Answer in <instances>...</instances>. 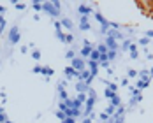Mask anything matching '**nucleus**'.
Returning <instances> with one entry per match:
<instances>
[{"label":"nucleus","mask_w":153,"mask_h":123,"mask_svg":"<svg viewBox=\"0 0 153 123\" xmlns=\"http://www.w3.org/2000/svg\"><path fill=\"white\" fill-rule=\"evenodd\" d=\"M92 11H93L92 7H88V5H83V4L77 7V13H79V16H90V14H92Z\"/></svg>","instance_id":"obj_9"},{"label":"nucleus","mask_w":153,"mask_h":123,"mask_svg":"<svg viewBox=\"0 0 153 123\" xmlns=\"http://www.w3.org/2000/svg\"><path fill=\"white\" fill-rule=\"evenodd\" d=\"M106 47L109 49V51H118V49H120L118 41H114V39H113V37H109V35H106Z\"/></svg>","instance_id":"obj_5"},{"label":"nucleus","mask_w":153,"mask_h":123,"mask_svg":"<svg viewBox=\"0 0 153 123\" xmlns=\"http://www.w3.org/2000/svg\"><path fill=\"white\" fill-rule=\"evenodd\" d=\"M56 118H58V120H62V122L65 120V114H63V111H56Z\"/></svg>","instance_id":"obj_25"},{"label":"nucleus","mask_w":153,"mask_h":123,"mask_svg":"<svg viewBox=\"0 0 153 123\" xmlns=\"http://www.w3.org/2000/svg\"><path fill=\"white\" fill-rule=\"evenodd\" d=\"M122 86H128V79H127V77L122 79Z\"/></svg>","instance_id":"obj_31"},{"label":"nucleus","mask_w":153,"mask_h":123,"mask_svg":"<svg viewBox=\"0 0 153 123\" xmlns=\"http://www.w3.org/2000/svg\"><path fill=\"white\" fill-rule=\"evenodd\" d=\"M150 72V77H153V67H152V70H148Z\"/></svg>","instance_id":"obj_35"},{"label":"nucleus","mask_w":153,"mask_h":123,"mask_svg":"<svg viewBox=\"0 0 153 123\" xmlns=\"http://www.w3.org/2000/svg\"><path fill=\"white\" fill-rule=\"evenodd\" d=\"M92 51H93V46H83L79 53H81V56H83V58H88V56L92 55Z\"/></svg>","instance_id":"obj_12"},{"label":"nucleus","mask_w":153,"mask_h":123,"mask_svg":"<svg viewBox=\"0 0 153 123\" xmlns=\"http://www.w3.org/2000/svg\"><path fill=\"white\" fill-rule=\"evenodd\" d=\"M63 123H76V120H74V118H65Z\"/></svg>","instance_id":"obj_30"},{"label":"nucleus","mask_w":153,"mask_h":123,"mask_svg":"<svg viewBox=\"0 0 153 123\" xmlns=\"http://www.w3.org/2000/svg\"><path fill=\"white\" fill-rule=\"evenodd\" d=\"M60 23H62V28H65V30L71 33V30H72V27H74V23H72V19L71 18H62L60 19Z\"/></svg>","instance_id":"obj_7"},{"label":"nucleus","mask_w":153,"mask_h":123,"mask_svg":"<svg viewBox=\"0 0 153 123\" xmlns=\"http://www.w3.org/2000/svg\"><path fill=\"white\" fill-rule=\"evenodd\" d=\"M65 58H67V60H74V58H76V53H74L72 49H69V51L65 53Z\"/></svg>","instance_id":"obj_19"},{"label":"nucleus","mask_w":153,"mask_h":123,"mask_svg":"<svg viewBox=\"0 0 153 123\" xmlns=\"http://www.w3.org/2000/svg\"><path fill=\"white\" fill-rule=\"evenodd\" d=\"M128 53H130V58L136 60L137 58V46L136 44H128Z\"/></svg>","instance_id":"obj_14"},{"label":"nucleus","mask_w":153,"mask_h":123,"mask_svg":"<svg viewBox=\"0 0 153 123\" xmlns=\"http://www.w3.org/2000/svg\"><path fill=\"white\" fill-rule=\"evenodd\" d=\"M95 49L99 51V55H107V51H109L106 47V44H99V47H95Z\"/></svg>","instance_id":"obj_17"},{"label":"nucleus","mask_w":153,"mask_h":123,"mask_svg":"<svg viewBox=\"0 0 153 123\" xmlns=\"http://www.w3.org/2000/svg\"><path fill=\"white\" fill-rule=\"evenodd\" d=\"M60 123H63V122H60Z\"/></svg>","instance_id":"obj_37"},{"label":"nucleus","mask_w":153,"mask_h":123,"mask_svg":"<svg viewBox=\"0 0 153 123\" xmlns=\"http://www.w3.org/2000/svg\"><path fill=\"white\" fill-rule=\"evenodd\" d=\"M139 44H141L143 47H146L148 44H150V39H148V37H144V39H141V41H139Z\"/></svg>","instance_id":"obj_23"},{"label":"nucleus","mask_w":153,"mask_h":123,"mask_svg":"<svg viewBox=\"0 0 153 123\" xmlns=\"http://www.w3.org/2000/svg\"><path fill=\"white\" fill-rule=\"evenodd\" d=\"M41 74H44L46 77H51L55 74V70H53L51 67H48V65H42V67H41Z\"/></svg>","instance_id":"obj_13"},{"label":"nucleus","mask_w":153,"mask_h":123,"mask_svg":"<svg viewBox=\"0 0 153 123\" xmlns=\"http://www.w3.org/2000/svg\"><path fill=\"white\" fill-rule=\"evenodd\" d=\"M116 53H118V51H107V60L113 61L114 58H116Z\"/></svg>","instance_id":"obj_21"},{"label":"nucleus","mask_w":153,"mask_h":123,"mask_svg":"<svg viewBox=\"0 0 153 123\" xmlns=\"http://www.w3.org/2000/svg\"><path fill=\"white\" fill-rule=\"evenodd\" d=\"M32 58L35 61H39L41 60V51H39V49H33V51H32Z\"/></svg>","instance_id":"obj_18"},{"label":"nucleus","mask_w":153,"mask_h":123,"mask_svg":"<svg viewBox=\"0 0 153 123\" xmlns=\"http://www.w3.org/2000/svg\"><path fill=\"white\" fill-rule=\"evenodd\" d=\"M146 37H148V39H153V30H148V32H146Z\"/></svg>","instance_id":"obj_32"},{"label":"nucleus","mask_w":153,"mask_h":123,"mask_svg":"<svg viewBox=\"0 0 153 123\" xmlns=\"http://www.w3.org/2000/svg\"><path fill=\"white\" fill-rule=\"evenodd\" d=\"M86 67H90V76L97 77V74H99V63L92 61V60H86Z\"/></svg>","instance_id":"obj_6"},{"label":"nucleus","mask_w":153,"mask_h":123,"mask_svg":"<svg viewBox=\"0 0 153 123\" xmlns=\"http://www.w3.org/2000/svg\"><path fill=\"white\" fill-rule=\"evenodd\" d=\"M137 76V70H132V69H130V70H128V77H136Z\"/></svg>","instance_id":"obj_28"},{"label":"nucleus","mask_w":153,"mask_h":123,"mask_svg":"<svg viewBox=\"0 0 153 123\" xmlns=\"http://www.w3.org/2000/svg\"><path fill=\"white\" fill-rule=\"evenodd\" d=\"M71 67L76 72H83L86 69V60L85 58H74V60H71Z\"/></svg>","instance_id":"obj_2"},{"label":"nucleus","mask_w":153,"mask_h":123,"mask_svg":"<svg viewBox=\"0 0 153 123\" xmlns=\"http://www.w3.org/2000/svg\"><path fill=\"white\" fill-rule=\"evenodd\" d=\"M9 42L11 44H18L19 42V30H18V27H13L9 30Z\"/></svg>","instance_id":"obj_4"},{"label":"nucleus","mask_w":153,"mask_h":123,"mask_svg":"<svg viewBox=\"0 0 153 123\" xmlns=\"http://www.w3.org/2000/svg\"><path fill=\"white\" fill-rule=\"evenodd\" d=\"M79 30H83V32H88V30H92V27H90V19H88V16H79Z\"/></svg>","instance_id":"obj_3"},{"label":"nucleus","mask_w":153,"mask_h":123,"mask_svg":"<svg viewBox=\"0 0 153 123\" xmlns=\"http://www.w3.org/2000/svg\"><path fill=\"white\" fill-rule=\"evenodd\" d=\"M120 100H122V99H120V95H118V93H113V97L109 99V102H111V106H114L116 109H118L120 106H122V102H120Z\"/></svg>","instance_id":"obj_10"},{"label":"nucleus","mask_w":153,"mask_h":123,"mask_svg":"<svg viewBox=\"0 0 153 123\" xmlns=\"http://www.w3.org/2000/svg\"><path fill=\"white\" fill-rule=\"evenodd\" d=\"M76 90H77V93H86V92H88V86H86V84H85L83 81H77Z\"/></svg>","instance_id":"obj_15"},{"label":"nucleus","mask_w":153,"mask_h":123,"mask_svg":"<svg viewBox=\"0 0 153 123\" xmlns=\"http://www.w3.org/2000/svg\"><path fill=\"white\" fill-rule=\"evenodd\" d=\"M72 41H74V35H72V33H67V35H65V44H67V42H72Z\"/></svg>","instance_id":"obj_24"},{"label":"nucleus","mask_w":153,"mask_h":123,"mask_svg":"<svg viewBox=\"0 0 153 123\" xmlns=\"http://www.w3.org/2000/svg\"><path fill=\"white\" fill-rule=\"evenodd\" d=\"M4 13H5V7H4V5H0V14H4Z\"/></svg>","instance_id":"obj_34"},{"label":"nucleus","mask_w":153,"mask_h":123,"mask_svg":"<svg viewBox=\"0 0 153 123\" xmlns=\"http://www.w3.org/2000/svg\"><path fill=\"white\" fill-rule=\"evenodd\" d=\"M83 123H92V120L90 118H83Z\"/></svg>","instance_id":"obj_33"},{"label":"nucleus","mask_w":153,"mask_h":123,"mask_svg":"<svg viewBox=\"0 0 153 123\" xmlns=\"http://www.w3.org/2000/svg\"><path fill=\"white\" fill-rule=\"evenodd\" d=\"M150 81H152V77H148V79H139V81H137V90H139V92H143L144 88H148Z\"/></svg>","instance_id":"obj_11"},{"label":"nucleus","mask_w":153,"mask_h":123,"mask_svg":"<svg viewBox=\"0 0 153 123\" xmlns=\"http://www.w3.org/2000/svg\"><path fill=\"white\" fill-rule=\"evenodd\" d=\"M32 7H33L37 13H39V11H42V4H39V2H33V4H32Z\"/></svg>","instance_id":"obj_22"},{"label":"nucleus","mask_w":153,"mask_h":123,"mask_svg":"<svg viewBox=\"0 0 153 123\" xmlns=\"http://www.w3.org/2000/svg\"><path fill=\"white\" fill-rule=\"evenodd\" d=\"M32 72H33V74H41V65H35Z\"/></svg>","instance_id":"obj_27"},{"label":"nucleus","mask_w":153,"mask_h":123,"mask_svg":"<svg viewBox=\"0 0 153 123\" xmlns=\"http://www.w3.org/2000/svg\"><path fill=\"white\" fill-rule=\"evenodd\" d=\"M14 7H16V9H19V11H21V9H25L27 5H25V4H14Z\"/></svg>","instance_id":"obj_29"},{"label":"nucleus","mask_w":153,"mask_h":123,"mask_svg":"<svg viewBox=\"0 0 153 123\" xmlns=\"http://www.w3.org/2000/svg\"><path fill=\"white\" fill-rule=\"evenodd\" d=\"M63 76H65V79H72V77L79 76V72H76L72 67H65V69H63Z\"/></svg>","instance_id":"obj_8"},{"label":"nucleus","mask_w":153,"mask_h":123,"mask_svg":"<svg viewBox=\"0 0 153 123\" xmlns=\"http://www.w3.org/2000/svg\"><path fill=\"white\" fill-rule=\"evenodd\" d=\"M42 13H48L51 18L60 16V2H44L42 4Z\"/></svg>","instance_id":"obj_1"},{"label":"nucleus","mask_w":153,"mask_h":123,"mask_svg":"<svg viewBox=\"0 0 153 123\" xmlns=\"http://www.w3.org/2000/svg\"><path fill=\"white\" fill-rule=\"evenodd\" d=\"M5 120H7L5 111H4V107H2V106H0V123H5Z\"/></svg>","instance_id":"obj_20"},{"label":"nucleus","mask_w":153,"mask_h":123,"mask_svg":"<svg viewBox=\"0 0 153 123\" xmlns=\"http://www.w3.org/2000/svg\"><path fill=\"white\" fill-rule=\"evenodd\" d=\"M99 56H100V55H99V51H97V49L93 47V51H92V55L88 56V60H92V61H97V63H99Z\"/></svg>","instance_id":"obj_16"},{"label":"nucleus","mask_w":153,"mask_h":123,"mask_svg":"<svg viewBox=\"0 0 153 123\" xmlns=\"http://www.w3.org/2000/svg\"><path fill=\"white\" fill-rule=\"evenodd\" d=\"M5 123H13V122H11V120H5Z\"/></svg>","instance_id":"obj_36"},{"label":"nucleus","mask_w":153,"mask_h":123,"mask_svg":"<svg viewBox=\"0 0 153 123\" xmlns=\"http://www.w3.org/2000/svg\"><path fill=\"white\" fill-rule=\"evenodd\" d=\"M113 93H114V92H111L109 88H106V92H104V95H106V99H111V97H113Z\"/></svg>","instance_id":"obj_26"}]
</instances>
